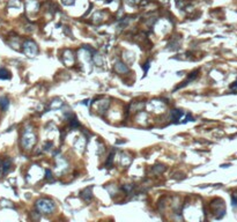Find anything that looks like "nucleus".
<instances>
[{
  "label": "nucleus",
  "mask_w": 237,
  "mask_h": 222,
  "mask_svg": "<svg viewBox=\"0 0 237 222\" xmlns=\"http://www.w3.org/2000/svg\"><path fill=\"white\" fill-rule=\"evenodd\" d=\"M12 166V161L11 159H6L2 163H1V171L4 172V174H6L8 170H10V168H11Z\"/></svg>",
  "instance_id": "f03ea898"
},
{
  "label": "nucleus",
  "mask_w": 237,
  "mask_h": 222,
  "mask_svg": "<svg viewBox=\"0 0 237 222\" xmlns=\"http://www.w3.org/2000/svg\"><path fill=\"white\" fill-rule=\"evenodd\" d=\"M11 79V72L6 68H0V80H8Z\"/></svg>",
  "instance_id": "7ed1b4c3"
},
{
  "label": "nucleus",
  "mask_w": 237,
  "mask_h": 222,
  "mask_svg": "<svg viewBox=\"0 0 237 222\" xmlns=\"http://www.w3.org/2000/svg\"><path fill=\"white\" fill-rule=\"evenodd\" d=\"M182 116H183V112L181 110H173V118L175 120H178Z\"/></svg>",
  "instance_id": "20e7f679"
},
{
  "label": "nucleus",
  "mask_w": 237,
  "mask_h": 222,
  "mask_svg": "<svg viewBox=\"0 0 237 222\" xmlns=\"http://www.w3.org/2000/svg\"><path fill=\"white\" fill-rule=\"evenodd\" d=\"M71 126L73 127V128H75V127H79V126H80V124H79V122H78V120H76L75 118H74V119H72V120H71Z\"/></svg>",
  "instance_id": "39448f33"
},
{
  "label": "nucleus",
  "mask_w": 237,
  "mask_h": 222,
  "mask_svg": "<svg viewBox=\"0 0 237 222\" xmlns=\"http://www.w3.org/2000/svg\"><path fill=\"white\" fill-rule=\"evenodd\" d=\"M46 178H48V180H51V171H50V170H46Z\"/></svg>",
  "instance_id": "423d86ee"
},
{
  "label": "nucleus",
  "mask_w": 237,
  "mask_h": 222,
  "mask_svg": "<svg viewBox=\"0 0 237 222\" xmlns=\"http://www.w3.org/2000/svg\"><path fill=\"white\" fill-rule=\"evenodd\" d=\"M0 167H1V162H0Z\"/></svg>",
  "instance_id": "6e6552de"
},
{
  "label": "nucleus",
  "mask_w": 237,
  "mask_h": 222,
  "mask_svg": "<svg viewBox=\"0 0 237 222\" xmlns=\"http://www.w3.org/2000/svg\"><path fill=\"white\" fill-rule=\"evenodd\" d=\"M10 106V100L6 97V96H1L0 97V109L1 110H7Z\"/></svg>",
  "instance_id": "f257e3e1"
},
{
  "label": "nucleus",
  "mask_w": 237,
  "mask_h": 222,
  "mask_svg": "<svg viewBox=\"0 0 237 222\" xmlns=\"http://www.w3.org/2000/svg\"><path fill=\"white\" fill-rule=\"evenodd\" d=\"M231 88H237V81L234 82V85H231Z\"/></svg>",
  "instance_id": "0eeeda50"
}]
</instances>
